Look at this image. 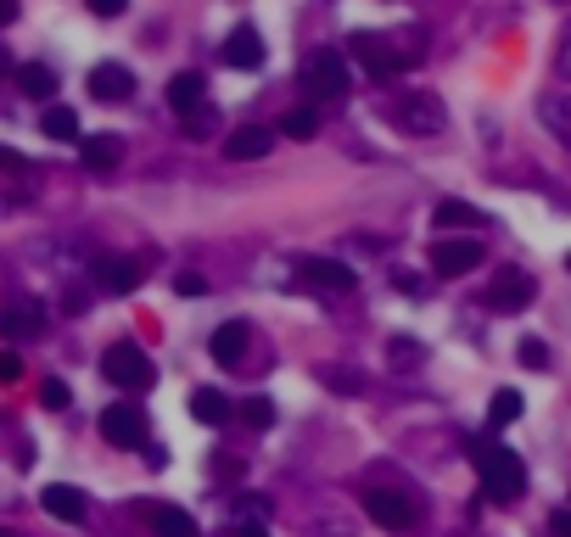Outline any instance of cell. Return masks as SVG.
<instances>
[{
  "label": "cell",
  "mask_w": 571,
  "mask_h": 537,
  "mask_svg": "<svg viewBox=\"0 0 571 537\" xmlns=\"http://www.w3.org/2000/svg\"><path fill=\"white\" fill-rule=\"evenodd\" d=\"M146 409L140 403H113V409H102V436L113 442V448H146Z\"/></svg>",
  "instance_id": "cell-8"
},
{
  "label": "cell",
  "mask_w": 571,
  "mask_h": 537,
  "mask_svg": "<svg viewBox=\"0 0 571 537\" xmlns=\"http://www.w3.org/2000/svg\"><path fill=\"white\" fill-rule=\"evenodd\" d=\"M554 531H560V537H571V515H565V509L554 515Z\"/></svg>",
  "instance_id": "cell-41"
},
{
  "label": "cell",
  "mask_w": 571,
  "mask_h": 537,
  "mask_svg": "<svg viewBox=\"0 0 571 537\" xmlns=\"http://www.w3.org/2000/svg\"><path fill=\"white\" fill-rule=\"evenodd\" d=\"M7 73H12V51H7V45H0V78H7Z\"/></svg>",
  "instance_id": "cell-42"
},
{
  "label": "cell",
  "mask_w": 571,
  "mask_h": 537,
  "mask_svg": "<svg viewBox=\"0 0 571 537\" xmlns=\"http://www.w3.org/2000/svg\"><path fill=\"white\" fill-rule=\"evenodd\" d=\"M470 465H476L487 498H499V504L521 498V487H527V465H521L516 448H505V442H476V448H470Z\"/></svg>",
  "instance_id": "cell-1"
},
{
  "label": "cell",
  "mask_w": 571,
  "mask_h": 537,
  "mask_svg": "<svg viewBox=\"0 0 571 537\" xmlns=\"http://www.w3.org/2000/svg\"><path fill=\"white\" fill-rule=\"evenodd\" d=\"M40 403H45V409H56V414H62V409H67V403H73V392H67V381H45V387H40Z\"/></svg>",
  "instance_id": "cell-33"
},
{
  "label": "cell",
  "mask_w": 571,
  "mask_h": 537,
  "mask_svg": "<svg viewBox=\"0 0 571 537\" xmlns=\"http://www.w3.org/2000/svg\"><path fill=\"white\" fill-rule=\"evenodd\" d=\"M516 358L527 370H549V347L538 341V336H521V347H516Z\"/></svg>",
  "instance_id": "cell-31"
},
{
  "label": "cell",
  "mask_w": 571,
  "mask_h": 537,
  "mask_svg": "<svg viewBox=\"0 0 571 537\" xmlns=\"http://www.w3.org/2000/svg\"><path fill=\"white\" fill-rule=\"evenodd\" d=\"M364 509H370V520L387 526V531H410V526L421 520V493L403 487V482H392V487H364Z\"/></svg>",
  "instance_id": "cell-4"
},
{
  "label": "cell",
  "mask_w": 571,
  "mask_h": 537,
  "mask_svg": "<svg viewBox=\"0 0 571 537\" xmlns=\"http://www.w3.org/2000/svg\"><path fill=\"white\" fill-rule=\"evenodd\" d=\"M297 275H303V286H314V292H353V286H359V275H353L342 257H303Z\"/></svg>",
  "instance_id": "cell-12"
},
{
  "label": "cell",
  "mask_w": 571,
  "mask_h": 537,
  "mask_svg": "<svg viewBox=\"0 0 571 537\" xmlns=\"http://www.w3.org/2000/svg\"><path fill=\"white\" fill-rule=\"evenodd\" d=\"M224 62H230V67H241V73L264 67V34H258L253 23H235V29H230V40H224Z\"/></svg>",
  "instance_id": "cell-15"
},
{
  "label": "cell",
  "mask_w": 571,
  "mask_h": 537,
  "mask_svg": "<svg viewBox=\"0 0 571 537\" xmlns=\"http://www.w3.org/2000/svg\"><path fill=\"white\" fill-rule=\"evenodd\" d=\"M18 376H23V358L7 347V352H0V381H18Z\"/></svg>",
  "instance_id": "cell-34"
},
{
  "label": "cell",
  "mask_w": 571,
  "mask_h": 537,
  "mask_svg": "<svg viewBox=\"0 0 571 537\" xmlns=\"http://www.w3.org/2000/svg\"><path fill=\"white\" fill-rule=\"evenodd\" d=\"M432 268H437V275H470V268H482V241L476 235L432 241Z\"/></svg>",
  "instance_id": "cell-10"
},
{
  "label": "cell",
  "mask_w": 571,
  "mask_h": 537,
  "mask_svg": "<svg viewBox=\"0 0 571 537\" xmlns=\"http://www.w3.org/2000/svg\"><path fill=\"white\" fill-rule=\"evenodd\" d=\"M213 129H219V113H213L208 102H202L197 113H186V135H191V140H213Z\"/></svg>",
  "instance_id": "cell-30"
},
{
  "label": "cell",
  "mask_w": 571,
  "mask_h": 537,
  "mask_svg": "<svg viewBox=\"0 0 571 537\" xmlns=\"http://www.w3.org/2000/svg\"><path fill=\"white\" fill-rule=\"evenodd\" d=\"M348 62H359L376 84H387V78H398L403 67H410V56L392 51V40H381V34H353L348 40Z\"/></svg>",
  "instance_id": "cell-6"
},
{
  "label": "cell",
  "mask_w": 571,
  "mask_h": 537,
  "mask_svg": "<svg viewBox=\"0 0 571 537\" xmlns=\"http://www.w3.org/2000/svg\"><path fill=\"white\" fill-rule=\"evenodd\" d=\"M247 347H253V325H247V319H224V325L208 336L213 365H224V370H241V365H247Z\"/></svg>",
  "instance_id": "cell-9"
},
{
  "label": "cell",
  "mask_w": 571,
  "mask_h": 537,
  "mask_svg": "<svg viewBox=\"0 0 571 537\" xmlns=\"http://www.w3.org/2000/svg\"><path fill=\"white\" fill-rule=\"evenodd\" d=\"M565 268H571V257H565Z\"/></svg>",
  "instance_id": "cell-43"
},
{
  "label": "cell",
  "mask_w": 571,
  "mask_h": 537,
  "mask_svg": "<svg viewBox=\"0 0 571 537\" xmlns=\"http://www.w3.org/2000/svg\"><path fill=\"white\" fill-rule=\"evenodd\" d=\"M0 168H23V157H18V151H7V146H0Z\"/></svg>",
  "instance_id": "cell-40"
},
{
  "label": "cell",
  "mask_w": 571,
  "mask_h": 537,
  "mask_svg": "<svg viewBox=\"0 0 571 537\" xmlns=\"http://www.w3.org/2000/svg\"><path fill=\"white\" fill-rule=\"evenodd\" d=\"M432 224H448V230H470V224H487L470 202H437L432 208Z\"/></svg>",
  "instance_id": "cell-25"
},
{
  "label": "cell",
  "mask_w": 571,
  "mask_h": 537,
  "mask_svg": "<svg viewBox=\"0 0 571 537\" xmlns=\"http://www.w3.org/2000/svg\"><path fill=\"white\" fill-rule=\"evenodd\" d=\"M348 84H353V73H348V56H342V51L319 45V51L303 56V90H308L314 102H337V96H348Z\"/></svg>",
  "instance_id": "cell-3"
},
{
  "label": "cell",
  "mask_w": 571,
  "mask_h": 537,
  "mask_svg": "<svg viewBox=\"0 0 571 537\" xmlns=\"http://www.w3.org/2000/svg\"><path fill=\"white\" fill-rule=\"evenodd\" d=\"M18 90H23L29 102H51V96H56V73H51L45 62H23V67H18Z\"/></svg>",
  "instance_id": "cell-22"
},
{
  "label": "cell",
  "mask_w": 571,
  "mask_h": 537,
  "mask_svg": "<svg viewBox=\"0 0 571 537\" xmlns=\"http://www.w3.org/2000/svg\"><path fill=\"white\" fill-rule=\"evenodd\" d=\"M78 162L96 168V173L118 168L124 162V135H85V140H78Z\"/></svg>",
  "instance_id": "cell-19"
},
{
  "label": "cell",
  "mask_w": 571,
  "mask_h": 537,
  "mask_svg": "<svg viewBox=\"0 0 571 537\" xmlns=\"http://www.w3.org/2000/svg\"><path fill=\"white\" fill-rule=\"evenodd\" d=\"M40 504H45V515H56V520H67V526H78V520L91 515L85 493H78V487H67V482H51V487L40 493Z\"/></svg>",
  "instance_id": "cell-17"
},
{
  "label": "cell",
  "mask_w": 571,
  "mask_h": 537,
  "mask_svg": "<svg viewBox=\"0 0 571 537\" xmlns=\"http://www.w3.org/2000/svg\"><path fill=\"white\" fill-rule=\"evenodd\" d=\"M281 135H286V140H314V135H319V113H314V107H292V113L281 118Z\"/></svg>",
  "instance_id": "cell-27"
},
{
  "label": "cell",
  "mask_w": 571,
  "mask_h": 537,
  "mask_svg": "<svg viewBox=\"0 0 571 537\" xmlns=\"http://www.w3.org/2000/svg\"><path fill=\"white\" fill-rule=\"evenodd\" d=\"M554 62H560V73H571V23H565V34H560V56H554Z\"/></svg>",
  "instance_id": "cell-37"
},
{
  "label": "cell",
  "mask_w": 571,
  "mask_h": 537,
  "mask_svg": "<svg viewBox=\"0 0 571 537\" xmlns=\"http://www.w3.org/2000/svg\"><path fill=\"white\" fill-rule=\"evenodd\" d=\"M140 515L151 520V531H157V537H202V531H197V520H191L180 504H140Z\"/></svg>",
  "instance_id": "cell-18"
},
{
  "label": "cell",
  "mask_w": 571,
  "mask_h": 537,
  "mask_svg": "<svg viewBox=\"0 0 571 537\" xmlns=\"http://www.w3.org/2000/svg\"><path fill=\"white\" fill-rule=\"evenodd\" d=\"M319 381L331 392H364V376L359 370H319Z\"/></svg>",
  "instance_id": "cell-32"
},
{
  "label": "cell",
  "mask_w": 571,
  "mask_h": 537,
  "mask_svg": "<svg viewBox=\"0 0 571 537\" xmlns=\"http://www.w3.org/2000/svg\"><path fill=\"white\" fill-rule=\"evenodd\" d=\"M91 96L96 102H129L135 96V73L124 62H96L91 67Z\"/></svg>",
  "instance_id": "cell-16"
},
{
  "label": "cell",
  "mask_w": 571,
  "mask_h": 537,
  "mask_svg": "<svg viewBox=\"0 0 571 537\" xmlns=\"http://www.w3.org/2000/svg\"><path fill=\"white\" fill-rule=\"evenodd\" d=\"M487 420H494V425H516V420H521V392H516V387H499V392H494V409H487Z\"/></svg>",
  "instance_id": "cell-28"
},
{
  "label": "cell",
  "mask_w": 571,
  "mask_h": 537,
  "mask_svg": "<svg viewBox=\"0 0 571 537\" xmlns=\"http://www.w3.org/2000/svg\"><path fill=\"white\" fill-rule=\"evenodd\" d=\"M269 151H275V135L258 129V124H241V129L224 135V157H230V162H264Z\"/></svg>",
  "instance_id": "cell-13"
},
{
  "label": "cell",
  "mask_w": 571,
  "mask_h": 537,
  "mask_svg": "<svg viewBox=\"0 0 571 537\" xmlns=\"http://www.w3.org/2000/svg\"><path fill=\"white\" fill-rule=\"evenodd\" d=\"M235 537H269V531H264V526H253V520H241V526H235Z\"/></svg>",
  "instance_id": "cell-39"
},
{
  "label": "cell",
  "mask_w": 571,
  "mask_h": 537,
  "mask_svg": "<svg viewBox=\"0 0 571 537\" xmlns=\"http://www.w3.org/2000/svg\"><path fill=\"white\" fill-rule=\"evenodd\" d=\"M18 12H23L18 0H0V29H12V23H18Z\"/></svg>",
  "instance_id": "cell-38"
},
{
  "label": "cell",
  "mask_w": 571,
  "mask_h": 537,
  "mask_svg": "<svg viewBox=\"0 0 571 537\" xmlns=\"http://www.w3.org/2000/svg\"><path fill=\"white\" fill-rule=\"evenodd\" d=\"M51 140H62V146H73V140H85V129H78V113L73 107H45V124H40Z\"/></svg>",
  "instance_id": "cell-24"
},
{
  "label": "cell",
  "mask_w": 571,
  "mask_h": 537,
  "mask_svg": "<svg viewBox=\"0 0 571 537\" xmlns=\"http://www.w3.org/2000/svg\"><path fill=\"white\" fill-rule=\"evenodd\" d=\"M538 118L560 146H571V90H549V96L538 102Z\"/></svg>",
  "instance_id": "cell-20"
},
{
  "label": "cell",
  "mask_w": 571,
  "mask_h": 537,
  "mask_svg": "<svg viewBox=\"0 0 571 537\" xmlns=\"http://www.w3.org/2000/svg\"><path fill=\"white\" fill-rule=\"evenodd\" d=\"M387 358H392L398 370H421V365H426V347H421L415 336H392V341H387Z\"/></svg>",
  "instance_id": "cell-26"
},
{
  "label": "cell",
  "mask_w": 571,
  "mask_h": 537,
  "mask_svg": "<svg viewBox=\"0 0 571 537\" xmlns=\"http://www.w3.org/2000/svg\"><path fill=\"white\" fill-rule=\"evenodd\" d=\"M191 414H197L202 425H224L235 409H230V398H224V392H213V387H197V392H191Z\"/></svg>",
  "instance_id": "cell-23"
},
{
  "label": "cell",
  "mask_w": 571,
  "mask_h": 537,
  "mask_svg": "<svg viewBox=\"0 0 571 537\" xmlns=\"http://www.w3.org/2000/svg\"><path fill=\"white\" fill-rule=\"evenodd\" d=\"M175 286H180V297H202V292H208V281H202V275H180Z\"/></svg>",
  "instance_id": "cell-36"
},
{
  "label": "cell",
  "mask_w": 571,
  "mask_h": 537,
  "mask_svg": "<svg viewBox=\"0 0 571 537\" xmlns=\"http://www.w3.org/2000/svg\"><path fill=\"white\" fill-rule=\"evenodd\" d=\"M532 297H538V281L527 275V268H494V281H487V292H482V303L494 314H521Z\"/></svg>",
  "instance_id": "cell-7"
},
{
  "label": "cell",
  "mask_w": 571,
  "mask_h": 537,
  "mask_svg": "<svg viewBox=\"0 0 571 537\" xmlns=\"http://www.w3.org/2000/svg\"><path fill=\"white\" fill-rule=\"evenodd\" d=\"M91 275H96V286H102V292L124 297V292H135V286L146 281V268H140L135 257H96V268H91Z\"/></svg>",
  "instance_id": "cell-14"
},
{
  "label": "cell",
  "mask_w": 571,
  "mask_h": 537,
  "mask_svg": "<svg viewBox=\"0 0 571 537\" xmlns=\"http://www.w3.org/2000/svg\"><path fill=\"white\" fill-rule=\"evenodd\" d=\"M102 376H107L113 387H124V392H146V387L157 381V365H151L135 341H113V347L102 352Z\"/></svg>",
  "instance_id": "cell-5"
},
{
  "label": "cell",
  "mask_w": 571,
  "mask_h": 537,
  "mask_svg": "<svg viewBox=\"0 0 571 537\" xmlns=\"http://www.w3.org/2000/svg\"><path fill=\"white\" fill-rule=\"evenodd\" d=\"M387 124L398 135H415V140H437L448 129V107L432 96V90H403L398 102H387Z\"/></svg>",
  "instance_id": "cell-2"
},
{
  "label": "cell",
  "mask_w": 571,
  "mask_h": 537,
  "mask_svg": "<svg viewBox=\"0 0 571 537\" xmlns=\"http://www.w3.org/2000/svg\"><path fill=\"white\" fill-rule=\"evenodd\" d=\"M235 414L247 420L253 431H269V425H275V403H269V398H247V403H241Z\"/></svg>",
  "instance_id": "cell-29"
},
{
  "label": "cell",
  "mask_w": 571,
  "mask_h": 537,
  "mask_svg": "<svg viewBox=\"0 0 571 537\" xmlns=\"http://www.w3.org/2000/svg\"><path fill=\"white\" fill-rule=\"evenodd\" d=\"M85 7H91L96 18H118V12L129 7V0H85Z\"/></svg>",
  "instance_id": "cell-35"
},
{
  "label": "cell",
  "mask_w": 571,
  "mask_h": 537,
  "mask_svg": "<svg viewBox=\"0 0 571 537\" xmlns=\"http://www.w3.org/2000/svg\"><path fill=\"white\" fill-rule=\"evenodd\" d=\"M0 336H7V341H34V336H45V303L12 297L7 308H0Z\"/></svg>",
  "instance_id": "cell-11"
},
{
  "label": "cell",
  "mask_w": 571,
  "mask_h": 537,
  "mask_svg": "<svg viewBox=\"0 0 571 537\" xmlns=\"http://www.w3.org/2000/svg\"><path fill=\"white\" fill-rule=\"evenodd\" d=\"M202 102H208V78H202V73H175V78H169V107H175L180 118L197 113Z\"/></svg>",
  "instance_id": "cell-21"
}]
</instances>
